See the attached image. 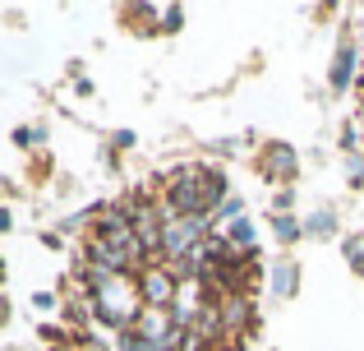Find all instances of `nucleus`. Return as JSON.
Returning <instances> with one entry per match:
<instances>
[{
	"instance_id": "obj_8",
	"label": "nucleus",
	"mask_w": 364,
	"mask_h": 351,
	"mask_svg": "<svg viewBox=\"0 0 364 351\" xmlns=\"http://www.w3.org/2000/svg\"><path fill=\"white\" fill-rule=\"evenodd\" d=\"M231 241H235V245H240V250H245V254H254V245H249V241H254V226H249V222H245V217H240V222H231Z\"/></svg>"
},
{
	"instance_id": "obj_4",
	"label": "nucleus",
	"mask_w": 364,
	"mask_h": 351,
	"mask_svg": "<svg viewBox=\"0 0 364 351\" xmlns=\"http://www.w3.org/2000/svg\"><path fill=\"white\" fill-rule=\"evenodd\" d=\"M139 296L148 300V310H171V305H180V278L166 268V263H161V268H148Z\"/></svg>"
},
{
	"instance_id": "obj_10",
	"label": "nucleus",
	"mask_w": 364,
	"mask_h": 351,
	"mask_svg": "<svg viewBox=\"0 0 364 351\" xmlns=\"http://www.w3.org/2000/svg\"><path fill=\"white\" fill-rule=\"evenodd\" d=\"M14 139H18L23 148H28V144H42V125H37V130H33V125H23V130H18Z\"/></svg>"
},
{
	"instance_id": "obj_6",
	"label": "nucleus",
	"mask_w": 364,
	"mask_h": 351,
	"mask_svg": "<svg viewBox=\"0 0 364 351\" xmlns=\"http://www.w3.org/2000/svg\"><path fill=\"white\" fill-rule=\"evenodd\" d=\"M272 226H277V241H282V245H295V241L304 236V226L295 222L291 213H277V217H272Z\"/></svg>"
},
{
	"instance_id": "obj_5",
	"label": "nucleus",
	"mask_w": 364,
	"mask_h": 351,
	"mask_svg": "<svg viewBox=\"0 0 364 351\" xmlns=\"http://www.w3.org/2000/svg\"><path fill=\"white\" fill-rule=\"evenodd\" d=\"M350 74H355V46H350V42H341L337 61H332V88H337V93H346V88H350Z\"/></svg>"
},
{
	"instance_id": "obj_7",
	"label": "nucleus",
	"mask_w": 364,
	"mask_h": 351,
	"mask_svg": "<svg viewBox=\"0 0 364 351\" xmlns=\"http://www.w3.org/2000/svg\"><path fill=\"white\" fill-rule=\"evenodd\" d=\"M295 278H300V268L286 259L282 268H277V296H291V291H295Z\"/></svg>"
},
{
	"instance_id": "obj_9",
	"label": "nucleus",
	"mask_w": 364,
	"mask_h": 351,
	"mask_svg": "<svg viewBox=\"0 0 364 351\" xmlns=\"http://www.w3.org/2000/svg\"><path fill=\"white\" fill-rule=\"evenodd\" d=\"M304 231H314V236H328V231H337V217H332V213H314L309 222H304Z\"/></svg>"
},
{
	"instance_id": "obj_11",
	"label": "nucleus",
	"mask_w": 364,
	"mask_h": 351,
	"mask_svg": "<svg viewBox=\"0 0 364 351\" xmlns=\"http://www.w3.org/2000/svg\"><path fill=\"white\" fill-rule=\"evenodd\" d=\"M180 19H185L180 9H166V23H161V28H166V33H176V28H180Z\"/></svg>"
},
{
	"instance_id": "obj_2",
	"label": "nucleus",
	"mask_w": 364,
	"mask_h": 351,
	"mask_svg": "<svg viewBox=\"0 0 364 351\" xmlns=\"http://www.w3.org/2000/svg\"><path fill=\"white\" fill-rule=\"evenodd\" d=\"M143 259H148V250H143V241H139V231H134L124 204L97 213V226H92L88 241H83V263L111 273V278H124V273H134Z\"/></svg>"
},
{
	"instance_id": "obj_1",
	"label": "nucleus",
	"mask_w": 364,
	"mask_h": 351,
	"mask_svg": "<svg viewBox=\"0 0 364 351\" xmlns=\"http://www.w3.org/2000/svg\"><path fill=\"white\" fill-rule=\"evenodd\" d=\"M231 180L222 167H176L161 185V208L180 222H213L231 194Z\"/></svg>"
},
{
	"instance_id": "obj_3",
	"label": "nucleus",
	"mask_w": 364,
	"mask_h": 351,
	"mask_svg": "<svg viewBox=\"0 0 364 351\" xmlns=\"http://www.w3.org/2000/svg\"><path fill=\"white\" fill-rule=\"evenodd\" d=\"M295 172H300V157H295L291 144L272 139V144L258 148V176H263V180H272V185H291Z\"/></svg>"
}]
</instances>
